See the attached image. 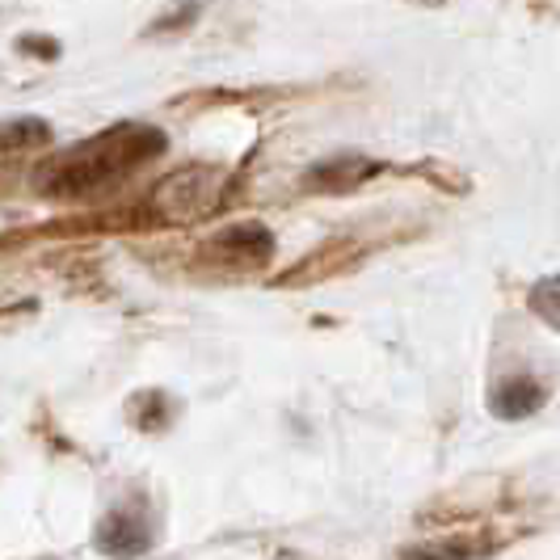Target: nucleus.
I'll use <instances>...</instances> for the list:
<instances>
[{
    "label": "nucleus",
    "mask_w": 560,
    "mask_h": 560,
    "mask_svg": "<svg viewBox=\"0 0 560 560\" xmlns=\"http://www.w3.org/2000/svg\"><path fill=\"white\" fill-rule=\"evenodd\" d=\"M165 152V136L156 127L143 122H118L110 131H102L97 140L77 143L72 152H63L56 165L43 173V195L47 198H84L93 190H106L110 182L127 177L131 168Z\"/></svg>",
    "instance_id": "f257e3e1"
},
{
    "label": "nucleus",
    "mask_w": 560,
    "mask_h": 560,
    "mask_svg": "<svg viewBox=\"0 0 560 560\" xmlns=\"http://www.w3.org/2000/svg\"><path fill=\"white\" fill-rule=\"evenodd\" d=\"M220 190H224V173L220 168L190 165L182 173H173L156 190V207L165 211L168 220H198L220 202Z\"/></svg>",
    "instance_id": "f03ea898"
},
{
    "label": "nucleus",
    "mask_w": 560,
    "mask_h": 560,
    "mask_svg": "<svg viewBox=\"0 0 560 560\" xmlns=\"http://www.w3.org/2000/svg\"><path fill=\"white\" fill-rule=\"evenodd\" d=\"M148 544H152V532H148V523H143L140 514H131V510H114L97 527V548L118 560L143 557Z\"/></svg>",
    "instance_id": "7ed1b4c3"
},
{
    "label": "nucleus",
    "mask_w": 560,
    "mask_h": 560,
    "mask_svg": "<svg viewBox=\"0 0 560 560\" xmlns=\"http://www.w3.org/2000/svg\"><path fill=\"white\" fill-rule=\"evenodd\" d=\"M215 253L224 257L228 266L236 261V266L253 270V266H266V261H270L275 236H270V228H261V224H236L215 236Z\"/></svg>",
    "instance_id": "20e7f679"
},
{
    "label": "nucleus",
    "mask_w": 560,
    "mask_h": 560,
    "mask_svg": "<svg viewBox=\"0 0 560 560\" xmlns=\"http://www.w3.org/2000/svg\"><path fill=\"white\" fill-rule=\"evenodd\" d=\"M544 384H535L527 375H518V380H505L502 388H493V400H489V409H493V418H505V421H523L539 413L544 409Z\"/></svg>",
    "instance_id": "39448f33"
},
{
    "label": "nucleus",
    "mask_w": 560,
    "mask_h": 560,
    "mask_svg": "<svg viewBox=\"0 0 560 560\" xmlns=\"http://www.w3.org/2000/svg\"><path fill=\"white\" fill-rule=\"evenodd\" d=\"M375 161H363V156H346V161H325L308 173L312 190H354L363 177L375 173Z\"/></svg>",
    "instance_id": "423d86ee"
},
{
    "label": "nucleus",
    "mask_w": 560,
    "mask_h": 560,
    "mask_svg": "<svg viewBox=\"0 0 560 560\" xmlns=\"http://www.w3.org/2000/svg\"><path fill=\"white\" fill-rule=\"evenodd\" d=\"M127 418H131V425H136V430H143V434H161L168 421H173V396H165V393L131 396Z\"/></svg>",
    "instance_id": "0eeeda50"
},
{
    "label": "nucleus",
    "mask_w": 560,
    "mask_h": 560,
    "mask_svg": "<svg viewBox=\"0 0 560 560\" xmlns=\"http://www.w3.org/2000/svg\"><path fill=\"white\" fill-rule=\"evenodd\" d=\"M51 140V127L43 118H13L4 127V152H18V148H38V143Z\"/></svg>",
    "instance_id": "6e6552de"
},
{
    "label": "nucleus",
    "mask_w": 560,
    "mask_h": 560,
    "mask_svg": "<svg viewBox=\"0 0 560 560\" xmlns=\"http://www.w3.org/2000/svg\"><path fill=\"white\" fill-rule=\"evenodd\" d=\"M532 312L544 320V325H552V329L560 334V275L535 282L532 287Z\"/></svg>",
    "instance_id": "1a4fd4ad"
},
{
    "label": "nucleus",
    "mask_w": 560,
    "mask_h": 560,
    "mask_svg": "<svg viewBox=\"0 0 560 560\" xmlns=\"http://www.w3.org/2000/svg\"><path fill=\"white\" fill-rule=\"evenodd\" d=\"M198 18V4L195 0H186V4H173L168 13H161L152 26H148V34H177V30H186L190 22Z\"/></svg>",
    "instance_id": "9d476101"
},
{
    "label": "nucleus",
    "mask_w": 560,
    "mask_h": 560,
    "mask_svg": "<svg viewBox=\"0 0 560 560\" xmlns=\"http://www.w3.org/2000/svg\"><path fill=\"white\" fill-rule=\"evenodd\" d=\"M22 51H34V56H56V43H38V38H22Z\"/></svg>",
    "instance_id": "9b49d317"
},
{
    "label": "nucleus",
    "mask_w": 560,
    "mask_h": 560,
    "mask_svg": "<svg viewBox=\"0 0 560 560\" xmlns=\"http://www.w3.org/2000/svg\"><path fill=\"white\" fill-rule=\"evenodd\" d=\"M421 4H443V0H421Z\"/></svg>",
    "instance_id": "f8f14e48"
}]
</instances>
